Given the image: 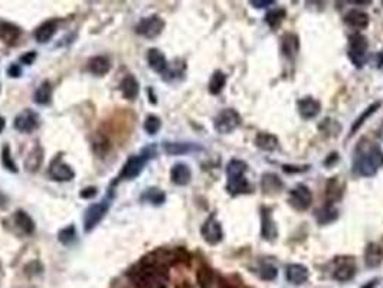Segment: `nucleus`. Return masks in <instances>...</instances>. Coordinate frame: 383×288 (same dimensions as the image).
I'll return each instance as SVG.
<instances>
[{
  "label": "nucleus",
  "instance_id": "6",
  "mask_svg": "<svg viewBox=\"0 0 383 288\" xmlns=\"http://www.w3.org/2000/svg\"><path fill=\"white\" fill-rule=\"evenodd\" d=\"M240 124L241 115L232 108L222 110L216 115L215 121H213V127L219 134H229L240 127Z\"/></svg>",
  "mask_w": 383,
  "mask_h": 288
},
{
  "label": "nucleus",
  "instance_id": "19",
  "mask_svg": "<svg viewBox=\"0 0 383 288\" xmlns=\"http://www.w3.org/2000/svg\"><path fill=\"white\" fill-rule=\"evenodd\" d=\"M287 280L294 285H301L308 280V270L301 264H291L287 267Z\"/></svg>",
  "mask_w": 383,
  "mask_h": 288
},
{
  "label": "nucleus",
  "instance_id": "9",
  "mask_svg": "<svg viewBox=\"0 0 383 288\" xmlns=\"http://www.w3.org/2000/svg\"><path fill=\"white\" fill-rule=\"evenodd\" d=\"M13 126H15L17 131L25 133V134H29V133L35 131L40 126L39 114L31 110V108H26V110L17 114Z\"/></svg>",
  "mask_w": 383,
  "mask_h": 288
},
{
  "label": "nucleus",
  "instance_id": "47",
  "mask_svg": "<svg viewBox=\"0 0 383 288\" xmlns=\"http://www.w3.org/2000/svg\"><path fill=\"white\" fill-rule=\"evenodd\" d=\"M377 64H379V68H382L383 66V51L380 52V55H379V59H377Z\"/></svg>",
  "mask_w": 383,
  "mask_h": 288
},
{
  "label": "nucleus",
  "instance_id": "36",
  "mask_svg": "<svg viewBox=\"0 0 383 288\" xmlns=\"http://www.w3.org/2000/svg\"><path fill=\"white\" fill-rule=\"evenodd\" d=\"M2 164H3V167L6 169L8 172H12V173H17L19 172L16 163L13 160V157H12L10 147H9L8 144H5L3 149H2Z\"/></svg>",
  "mask_w": 383,
  "mask_h": 288
},
{
  "label": "nucleus",
  "instance_id": "2",
  "mask_svg": "<svg viewBox=\"0 0 383 288\" xmlns=\"http://www.w3.org/2000/svg\"><path fill=\"white\" fill-rule=\"evenodd\" d=\"M247 169V163L238 160V159H232L226 166V176H228L226 190L233 196L248 192V189H249V184H248L247 177H245Z\"/></svg>",
  "mask_w": 383,
  "mask_h": 288
},
{
  "label": "nucleus",
  "instance_id": "38",
  "mask_svg": "<svg viewBox=\"0 0 383 288\" xmlns=\"http://www.w3.org/2000/svg\"><path fill=\"white\" fill-rule=\"evenodd\" d=\"M160 127H161V121H160V118L157 115H153V114L147 115V118L144 121V130H146L147 134L154 136V134L160 130Z\"/></svg>",
  "mask_w": 383,
  "mask_h": 288
},
{
  "label": "nucleus",
  "instance_id": "41",
  "mask_svg": "<svg viewBox=\"0 0 383 288\" xmlns=\"http://www.w3.org/2000/svg\"><path fill=\"white\" fill-rule=\"evenodd\" d=\"M8 75L12 78H19L22 75V68L19 64H12L8 68Z\"/></svg>",
  "mask_w": 383,
  "mask_h": 288
},
{
  "label": "nucleus",
  "instance_id": "25",
  "mask_svg": "<svg viewBox=\"0 0 383 288\" xmlns=\"http://www.w3.org/2000/svg\"><path fill=\"white\" fill-rule=\"evenodd\" d=\"M163 149L170 156H180V154H187L195 150H200L202 147L190 143H164Z\"/></svg>",
  "mask_w": 383,
  "mask_h": 288
},
{
  "label": "nucleus",
  "instance_id": "21",
  "mask_svg": "<svg viewBox=\"0 0 383 288\" xmlns=\"http://www.w3.org/2000/svg\"><path fill=\"white\" fill-rule=\"evenodd\" d=\"M56 29H58L56 20H46L45 23L40 25L39 28L35 31V39L38 40L39 43H46L54 38Z\"/></svg>",
  "mask_w": 383,
  "mask_h": 288
},
{
  "label": "nucleus",
  "instance_id": "13",
  "mask_svg": "<svg viewBox=\"0 0 383 288\" xmlns=\"http://www.w3.org/2000/svg\"><path fill=\"white\" fill-rule=\"evenodd\" d=\"M298 111H300V115L305 118V120H310V118H314L319 115L320 110H321V105L320 103L313 98V97H305V98H301L298 103Z\"/></svg>",
  "mask_w": 383,
  "mask_h": 288
},
{
  "label": "nucleus",
  "instance_id": "23",
  "mask_svg": "<svg viewBox=\"0 0 383 288\" xmlns=\"http://www.w3.org/2000/svg\"><path fill=\"white\" fill-rule=\"evenodd\" d=\"M110 68H111V64H110L108 58H105V56H94L88 62V69L97 77H103L105 74H108Z\"/></svg>",
  "mask_w": 383,
  "mask_h": 288
},
{
  "label": "nucleus",
  "instance_id": "35",
  "mask_svg": "<svg viewBox=\"0 0 383 288\" xmlns=\"http://www.w3.org/2000/svg\"><path fill=\"white\" fill-rule=\"evenodd\" d=\"M282 52L288 56H294L298 52V39L297 36L287 33L282 38Z\"/></svg>",
  "mask_w": 383,
  "mask_h": 288
},
{
  "label": "nucleus",
  "instance_id": "46",
  "mask_svg": "<svg viewBox=\"0 0 383 288\" xmlns=\"http://www.w3.org/2000/svg\"><path fill=\"white\" fill-rule=\"evenodd\" d=\"M5 127H6V120H5V118H3V117L0 115V133H2L3 130H5Z\"/></svg>",
  "mask_w": 383,
  "mask_h": 288
},
{
  "label": "nucleus",
  "instance_id": "1",
  "mask_svg": "<svg viewBox=\"0 0 383 288\" xmlns=\"http://www.w3.org/2000/svg\"><path fill=\"white\" fill-rule=\"evenodd\" d=\"M383 166L382 150L373 146L367 144L357 149L356 157L353 161V170L356 175L363 177H370L377 173V170Z\"/></svg>",
  "mask_w": 383,
  "mask_h": 288
},
{
  "label": "nucleus",
  "instance_id": "7",
  "mask_svg": "<svg viewBox=\"0 0 383 288\" xmlns=\"http://www.w3.org/2000/svg\"><path fill=\"white\" fill-rule=\"evenodd\" d=\"M164 29V20L159 15L143 17L136 26V32L147 39H154Z\"/></svg>",
  "mask_w": 383,
  "mask_h": 288
},
{
  "label": "nucleus",
  "instance_id": "11",
  "mask_svg": "<svg viewBox=\"0 0 383 288\" xmlns=\"http://www.w3.org/2000/svg\"><path fill=\"white\" fill-rule=\"evenodd\" d=\"M312 200L313 195L305 184H297L290 192V198H288L290 205L296 210H307L312 206Z\"/></svg>",
  "mask_w": 383,
  "mask_h": 288
},
{
  "label": "nucleus",
  "instance_id": "5",
  "mask_svg": "<svg viewBox=\"0 0 383 288\" xmlns=\"http://www.w3.org/2000/svg\"><path fill=\"white\" fill-rule=\"evenodd\" d=\"M110 205H111V202L107 198V199L101 200L98 203H92V205L88 206L87 210H85V215H84V231L85 232H91L97 225L104 219V216L107 215V212L110 209Z\"/></svg>",
  "mask_w": 383,
  "mask_h": 288
},
{
  "label": "nucleus",
  "instance_id": "10",
  "mask_svg": "<svg viewBox=\"0 0 383 288\" xmlns=\"http://www.w3.org/2000/svg\"><path fill=\"white\" fill-rule=\"evenodd\" d=\"M49 176L56 182H69L75 177V172L62 159V154H58L49 164Z\"/></svg>",
  "mask_w": 383,
  "mask_h": 288
},
{
  "label": "nucleus",
  "instance_id": "48",
  "mask_svg": "<svg viewBox=\"0 0 383 288\" xmlns=\"http://www.w3.org/2000/svg\"><path fill=\"white\" fill-rule=\"evenodd\" d=\"M147 92H152V88L147 89ZM152 103L153 104H156V98H154V95H152Z\"/></svg>",
  "mask_w": 383,
  "mask_h": 288
},
{
  "label": "nucleus",
  "instance_id": "34",
  "mask_svg": "<svg viewBox=\"0 0 383 288\" xmlns=\"http://www.w3.org/2000/svg\"><path fill=\"white\" fill-rule=\"evenodd\" d=\"M380 105H382V104H380L379 101H377V103H373L372 105H369L366 110L363 111V114L360 115L359 118L354 121V124H353V127H351L350 134H354V133H356V131H357V130H359V128L362 127L363 124H365V121H366L367 118L370 117V115H373V114H375V112L379 110V107H380Z\"/></svg>",
  "mask_w": 383,
  "mask_h": 288
},
{
  "label": "nucleus",
  "instance_id": "16",
  "mask_svg": "<svg viewBox=\"0 0 383 288\" xmlns=\"http://www.w3.org/2000/svg\"><path fill=\"white\" fill-rule=\"evenodd\" d=\"M22 36V29L10 22H0V40L6 45H15Z\"/></svg>",
  "mask_w": 383,
  "mask_h": 288
},
{
  "label": "nucleus",
  "instance_id": "29",
  "mask_svg": "<svg viewBox=\"0 0 383 288\" xmlns=\"http://www.w3.org/2000/svg\"><path fill=\"white\" fill-rule=\"evenodd\" d=\"M141 200L149 202V203H152L154 206H160V205H163L166 202V195H164L163 190H160L157 187H149L141 195Z\"/></svg>",
  "mask_w": 383,
  "mask_h": 288
},
{
  "label": "nucleus",
  "instance_id": "17",
  "mask_svg": "<svg viewBox=\"0 0 383 288\" xmlns=\"http://www.w3.org/2000/svg\"><path fill=\"white\" fill-rule=\"evenodd\" d=\"M170 179L177 186H186L189 184L192 179V170L184 163H177L170 170Z\"/></svg>",
  "mask_w": 383,
  "mask_h": 288
},
{
  "label": "nucleus",
  "instance_id": "30",
  "mask_svg": "<svg viewBox=\"0 0 383 288\" xmlns=\"http://www.w3.org/2000/svg\"><path fill=\"white\" fill-rule=\"evenodd\" d=\"M225 84H226V75L222 71H215L209 81V92L218 95L224 89Z\"/></svg>",
  "mask_w": 383,
  "mask_h": 288
},
{
  "label": "nucleus",
  "instance_id": "14",
  "mask_svg": "<svg viewBox=\"0 0 383 288\" xmlns=\"http://www.w3.org/2000/svg\"><path fill=\"white\" fill-rule=\"evenodd\" d=\"M261 233H262V238L265 241H274L278 235V229H277V225L274 222L271 215V210L270 209H262V213H261Z\"/></svg>",
  "mask_w": 383,
  "mask_h": 288
},
{
  "label": "nucleus",
  "instance_id": "24",
  "mask_svg": "<svg viewBox=\"0 0 383 288\" xmlns=\"http://www.w3.org/2000/svg\"><path fill=\"white\" fill-rule=\"evenodd\" d=\"M52 92H54V89H52L51 82L43 81L35 91L33 101L38 105H49L52 103Z\"/></svg>",
  "mask_w": 383,
  "mask_h": 288
},
{
  "label": "nucleus",
  "instance_id": "40",
  "mask_svg": "<svg viewBox=\"0 0 383 288\" xmlns=\"http://www.w3.org/2000/svg\"><path fill=\"white\" fill-rule=\"evenodd\" d=\"M43 271V265L40 264V261H32L29 264L25 267V272L29 275V277H35V275H39Z\"/></svg>",
  "mask_w": 383,
  "mask_h": 288
},
{
  "label": "nucleus",
  "instance_id": "8",
  "mask_svg": "<svg viewBox=\"0 0 383 288\" xmlns=\"http://www.w3.org/2000/svg\"><path fill=\"white\" fill-rule=\"evenodd\" d=\"M366 51H367V39L360 35H351L350 40H349V58L354 64V66L362 68L365 61H366Z\"/></svg>",
  "mask_w": 383,
  "mask_h": 288
},
{
  "label": "nucleus",
  "instance_id": "31",
  "mask_svg": "<svg viewBox=\"0 0 383 288\" xmlns=\"http://www.w3.org/2000/svg\"><path fill=\"white\" fill-rule=\"evenodd\" d=\"M282 187V183L278 179L277 175H272V173H268V175H264L262 177V190L264 193H277Z\"/></svg>",
  "mask_w": 383,
  "mask_h": 288
},
{
  "label": "nucleus",
  "instance_id": "45",
  "mask_svg": "<svg viewBox=\"0 0 383 288\" xmlns=\"http://www.w3.org/2000/svg\"><path fill=\"white\" fill-rule=\"evenodd\" d=\"M8 200H9L8 196H6L5 193L0 192V209H3L8 206Z\"/></svg>",
  "mask_w": 383,
  "mask_h": 288
},
{
  "label": "nucleus",
  "instance_id": "27",
  "mask_svg": "<svg viewBox=\"0 0 383 288\" xmlns=\"http://www.w3.org/2000/svg\"><path fill=\"white\" fill-rule=\"evenodd\" d=\"M13 219H15V224L17 225V228L23 233L32 235L35 232V222L25 210H17L15 216H13Z\"/></svg>",
  "mask_w": 383,
  "mask_h": 288
},
{
  "label": "nucleus",
  "instance_id": "37",
  "mask_svg": "<svg viewBox=\"0 0 383 288\" xmlns=\"http://www.w3.org/2000/svg\"><path fill=\"white\" fill-rule=\"evenodd\" d=\"M284 17H285V10L284 9H274V10H270L267 13L265 22H267V25H270L272 29H275L284 20Z\"/></svg>",
  "mask_w": 383,
  "mask_h": 288
},
{
  "label": "nucleus",
  "instance_id": "43",
  "mask_svg": "<svg viewBox=\"0 0 383 288\" xmlns=\"http://www.w3.org/2000/svg\"><path fill=\"white\" fill-rule=\"evenodd\" d=\"M35 59H36V52L35 51H29L25 55L20 56V62L25 65H32Z\"/></svg>",
  "mask_w": 383,
  "mask_h": 288
},
{
  "label": "nucleus",
  "instance_id": "26",
  "mask_svg": "<svg viewBox=\"0 0 383 288\" xmlns=\"http://www.w3.org/2000/svg\"><path fill=\"white\" fill-rule=\"evenodd\" d=\"M255 144L264 152H274L278 147V138L271 133H259L255 137Z\"/></svg>",
  "mask_w": 383,
  "mask_h": 288
},
{
  "label": "nucleus",
  "instance_id": "42",
  "mask_svg": "<svg viewBox=\"0 0 383 288\" xmlns=\"http://www.w3.org/2000/svg\"><path fill=\"white\" fill-rule=\"evenodd\" d=\"M97 193H98V189L97 187H85V189H82L80 193V196L82 199H91V198H94Z\"/></svg>",
  "mask_w": 383,
  "mask_h": 288
},
{
  "label": "nucleus",
  "instance_id": "15",
  "mask_svg": "<svg viewBox=\"0 0 383 288\" xmlns=\"http://www.w3.org/2000/svg\"><path fill=\"white\" fill-rule=\"evenodd\" d=\"M147 62L153 71L157 74H166L167 72V59L160 49L152 48L147 51Z\"/></svg>",
  "mask_w": 383,
  "mask_h": 288
},
{
  "label": "nucleus",
  "instance_id": "20",
  "mask_svg": "<svg viewBox=\"0 0 383 288\" xmlns=\"http://www.w3.org/2000/svg\"><path fill=\"white\" fill-rule=\"evenodd\" d=\"M383 248L377 244H369L365 251V262L367 268H376L382 264Z\"/></svg>",
  "mask_w": 383,
  "mask_h": 288
},
{
  "label": "nucleus",
  "instance_id": "33",
  "mask_svg": "<svg viewBox=\"0 0 383 288\" xmlns=\"http://www.w3.org/2000/svg\"><path fill=\"white\" fill-rule=\"evenodd\" d=\"M78 238V235H77V229H75V226L74 225H68L66 228L64 229H61L59 232H58V241L65 245V247H69L72 245L75 241Z\"/></svg>",
  "mask_w": 383,
  "mask_h": 288
},
{
  "label": "nucleus",
  "instance_id": "12",
  "mask_svg": "<svg viewBox=\"0 0 383 288\" xmlns=\"http://www.w3.org/2000/svg\"><path fill=\"white\" fill-rule=\"evenodd\" d=\"M200 233L203 236V239L208 242L209 245H218L222 238H224V231H222V225L216 219L215 216H210L206 219V222L202 225Z\"/></svg>",
  "mask_w": 383,
  "mask_h": 288
},
{
  "label": "nucleus",
  "instance_id": "3",
  "mask_svg": "<svg viewBox=\"0 0 383 288\" xmlns=\"http://www.w3.org/2000/svg\"><path fill=\"white\" fill-rule=\"evenodd\" d=\"M156 156V149L154 146H149L146 147L143 152L140 154H136V156H131L128 157V160L126 161L124 167L121 170V179H127V180H133L136 179L137 176L141 175V172L144 170V166L146 163L153 159Z\"/></svg>",
  "mask_w": 383,
  "mask_h": 288
},
{
  "label": "nucleus",
  "instance_id": "4",
  "mask_svg": "<svg viewBox=\"0 0 383 288\" xmlns=\"http://www.w3.org/2000/svg\"><path fill=\"white\" fill-rule=\"evenodd\" d=\"M130 278L137 288H159L161 284V274L153 264L144 265L137 271H131Z\"/></svg>",
  "mask_w": 383,
  "mask_h": 288
},
{
  "label": "nucleus",
  "instance_id": "44",
  "mask_svg": "<svg viewBox=\"0 0 383 288\" xmlns=\"http://www.w3.org/2000/svg\"><path fill=\"white\" fill-rule=\"evenodd\" d=\"M251 5L254 6V8H258V9H262L265 8V6H270V5H274V0H252L251 2Z\"/></svg>",
  "mask_w": 383,
  "mask_h": 288
},
{
  "label": "nucleus",
  "instance_id": "18",
  "mask_svg": "<svg viewBox=\"0 0 383 288\" xmlns=\"http://www.w3.org/2000/svg\"><path fill=\"white\" fill-rule=\"evenodd\" d=\"M120 89L121 92H123V97L126 98V100H136L137 95H138V92H140V84H138V81L134 75H126L123 81H121L120 84Z\"/></svg>",
  "mask_w": 383,
  "mask_h": 288
},
{
  "label": "nucleus",
  "instance_id": "28",
  "mask_svg": "<svg viewBox=\"0 0 383 288\" xmlns=\"http://www.w3.org/2000/svg\"><path fill=\"white\" fill-rule=\"evenodd\" d=\"M346 22L356 29H365L369 25V15L360 10H350L346 15Z\"/></svg>",
  "mask_w": 383,
  "mask_h": 288
},
{
  "label": "nucleus",
  "instance_id": "39",
  "mask_svg": "<svg viewBox=\"0 0 383 288\" xmlns=\"http://www.w3.org/2000/svg\"><path fill=\"white\" fill-rule=\"evenodd\" d=\"M259 275H261V278L265 281H272V280H275L277 278V274H278V271H277V268L274 267V265L271 264H264L261 265V268H259Z\"/></svg>",
  "mask_w": 383,
  "mask_h": 288
},
{
  "label": "nucleus",
  "instance_id": "22",
  "mask_svg": "<svg viewBox=\"0 0 383 288\" xmlns=\"http://www.w3.org/2000/svg\"><path fill=\"white\" fill-rule=\"evenodd\" d=\"M42 161H43V149L40 147L39 144L35 146L32 150L29 152L26 160H25V169L28 172H38L39 167L42 166Z\"/></svg>",
  "mask_w": 383,
  "mask_h": 288
},
{
  "label": "nucleus",
  "instance_id": "32",
  "mask_svg": "<svg viewBox=\"0 0 383 288\" xmlns=\"http://www.w3.org/2000/svg\"><path fill=\"white\" fill-rule=\"evenodd\" d=\"M354 274H356V267L351 264V262H346V264H342L340 267H337L334 271V277L337 281H349L351 280L353 277H354Z\"/></svg>",
  "mask_w": 383,
  "mask_h": 288
}]
</instances>
